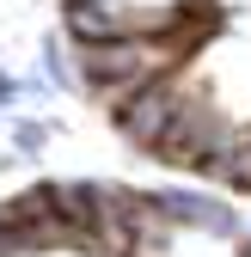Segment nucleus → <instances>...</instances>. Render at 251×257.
<instances>
[{
	"label": "nucleus",
	"instance_id": "2",
	"mask_svg": "<svg viewBox=\"0 0 251 257\" xmlns=\"http://www.w3.org/2000/svg\"><path fill=\"white\" fill-rule=\"evenodd\" d=\"M49 135H61V122H49V116H13V147L25 159H37Z\"/></svg>",
	"mask_w": 251,
	"mask_h": 257
},
{
	"label": "nucleus",
	"instance_id": "3",
	"mask_svg": "<svg viewBox=\"0 0 251 257\" xmlns=\"http://www.w3.org/2000/svg\"><path fill=\"white\" fill-rule=\"evenodd\" d=\"M19 98H25V80H19V74H7V68H0V110H13Z\"/></svg>",
	"mask_w": 251,
	"mask_h": 257
},
{
	"label": "nucleus",
	"instance_id": "1",
	"mask_svg": "<svg viewBox=\"0 0 251 257\" xmlns=\"http://www.w3.org/2000/svg\"><path fill=\"white\" fill-rule=\"evenodd\" d=\"M37 68H43V80H49L55 92H80V74H74V43L43 37V43H37Z\"/></svg>",
	"mask_w": 251,
	"mask_h": 257
}]
</instances>
